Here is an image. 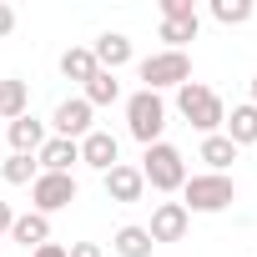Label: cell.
I'll return each instance as SVG.
<instances>
[{"label":"cell","instance_id":"15","mask_svg":"<svg viewBox=\"0 0 257 257\" xmlns=\"http://www.w3.org/2000/svg\"><path fill=\"white\" fill-rule=\"evenodd\" d=\"M11 242H21L26 252H36L41 242H51V217H41V212H21V217L11 222Z\"/></svg>","mask_w":257,"mask_h":257},{"label":"cell","instance_id":"23","mask_svg":"<svg viewBox=\"0 0 257 257\" xmlns=\"http://www.w3.org/2000/svg\"><path fill=\"white\" fill-rule=\"evenodd\" d=\"M212 21H222V26H247V21H252V0H212Z\"/></svg>","mask_w":257,"mask_h":257},{"label":"cell","instance_id":"27","mask_svg":"<svg viewBox=\"0 0 257 257\" xmlns=\"http://www.w3.org/2000/svg\"><path fill=\"white\" fill-rule=\"evenodd\" d=\"M31 257H66V247H61V242H41Z\"/></svg>","mask_w":257,"mask_h":257},{"label":"cell","instance_id":"8","mask_svg":"<svg viewBox=\"0 0 257 257\" xmlns=\"http://www.w3.org/2000/svg\"><path fill=\"white\" fill-rule=\"evenodd\" d=\"M187 227H192V212H187L182 202H157V212H152V222H147L152 242H182Z\"/></svg>","mask_w":257,"mask_h":257},{"label":"cell","instance_id":"19","mask_svg":"<svg viewBox=\"0 0 257 257\" xmlns=\"http://www.w3.org/2000/svg\"><path fill=\"white\" fill-rule=\"evenodd\" d=\"M96 71H101V66H96L91 46H71V51H61V76H66V81H81V86H86Z\"/></svg>","mask_w":257,"mask_h":257},{"label":"cell","instance_id":"28","mask_svg":"<svg viewBox=\"0 0 257 257\" xmlns=\"http://www.w3.org/2000/svg\"><path fill=\"white\" fill-rule=\"evenodd\" d=\"M11 222H16V212H11V202H0V237H11Z\"/></svg>","mask_w":257,"mask_h":257},{"label":"cell","instance_id":"25","mask_svg":"<svg viewBox=\"0 0 257 257\" xmlns=\"http://www.w3.org/2000/svg\"><path fill=\"white\" fill-rule=\"evenodd\" d=\"M66 257H106V247H101V242H71Z\"/></svg>","mask_w":257,"mask_h":257},{"label":"cell","instance_id":"29","mask_svg":"<svg viewBox=\"0 0 257 257\" xmlns=\"http://www.w3.org/2000/svg\"><path fill=\"white\" fill-rule=\"evenodd\" d=\"M252 106H257V76H252Z\"/></svg>","mask_w":257,"mask_h":257},{"label":"cell","instance_id":"21","mask_svg":"<svg viewBox=\"0 0 257 257\" xmlns=\"http://www.w3.org/2000/svg\"><path fill=\"white\" fill-rule=\"evenodd\" d=\"M0 177H6L11 187H31V182L41 177V167H36V157H21V152H11L6 162H0Z\"/></svg>","mask_w":257,"mask_h":257},{"label":"cell","instance_id":"11","mask_svg":"<svg viewBox=\"0 0 257 257\" xmlns=\"http://www.w3.org/2000/svg\"><path fill=\"white\" fill-rule=\"evenodd\" d=\"M76 162H81V142H66V137H46V147L36 152V167L41 172H66L71 177Z\"/></svg>","mask_w":257,"mask_h":257},{"label":"cell","instance_id":"26","mask_svg":"<svg viewBox=\"0 0 257 257\" xmlns=\"http://www.w3.org/2000/svg\"><path fill=\"white\" fill-rule=\"evenodd\" d=\"M11 31H16V11L0 0V36H11Z\"/></svg>","mask_w":257,"mask_h":257},{"label":"cell","instance_id":"22","mask_svg":"<svg viewBox=\"0 0 257 257\" xmlns=\"http://www.w3.org/2000/svg\"><path fill=\"white\" fill-rule=\"evenodd\" d=\"M197 31H202V16H187V21H162V41H167V51H182L187 41H197Z\"/></svg>","mask_w":257,"mask_h":257},{"label":"cell","instance_id":"10","mask_svg":"<svg viewBox=\"0 0 257 257\" xmlns=\"http://www.w3.org/2000/svg\"><path fill=\"white\" fill-rule=\"evenodd\" d=\"M81 162L86 167H96L101 177L121 162V142L111 137V132H91V137H81Z\"/></svg>","mask_w":257,"mask_h":257},{"label":"cell","instance_id":"6","mask_svg":"<svg viewBox=\"0 0 257 257\" xmlns=\"http://www.w3.org/2000/svg\"><path fill=\"white\" fill-rule=\"evenodd\" d=\"M71 202H76V177H66V172H41V177L31 182V212L51 217V212L71 207Z\"/></svg>","mask_w":257,"mask_h":257},{"label":"cell","instance_id":"13","mask_svg":"<svg viewBox=\"0 0 257 257\" xmlns=\"http://www.w3.org/2000/svg\"><path fill=\"white\" fill-rule=\"evenodd\" d=\"M91 56H96V66L101 71H121V66H132V41H126L121 31H106V36H96V46H91Z\"/></svg>","mask_w":257,"mask_h":257},{"label":"cell","instance_id":"3","mask_svg":"<svg viewBox=\"0 0 257 257\" xmlns=\"http://www.w3.org/2000/svg\"><path fill=\"white\" fill-rule=\"evenodd\" d=\"M126 132H132L142 147H157L167 132V101L157 91H132L126 96Z\"/></svg>","mask_w":257,"mask_h":257},{"label":"cell","instance_id":"24","mask_svg":"<svg viewBox=\"0 0 257 257\" xmlns=\"http://www.w3.org/2000/svg\"><path fill=\"white\" fill-rule=\"evenodd\" d=\"M197 16V0H162V21H187Z\"/></svg>","mask_w":257,"mask_h":257},{"label":"cell","instance_id":"1","mask_svg":"<svg viewBox=\"0 0 257 257\" xmlns=\"http://www.w3.org/2000/svg\"><path fill=\"white\" fill-rule=\"evenodd\" d=\"M177 111L187 116V126H197L202 137H217V132H222V121H227V106H222V96H217L212 86H202V81H187V86H177Z\"/></svg>","mask_w":257,"mask_h":257},{"label":"cell","instance_id":"16","mask_svg":"<svg viewBox=\"0 0 257 257\" xmlns=\"http://www.w3.org/2000/svg\"><path fill=\"white\" fill-rule=\"evenodd\" d=\"M152 232L147 227H137V222H126V227H116V237H111V252L116 257H152Z\"/></svg>","mask_w":257,"mask_h":257},{"label":"cell","instance_id":"17","mask_svg":"<svg viewBox=\"0 0 257 257\" xmlns=\"http://www.w3.org/2000/svg\"><path fill=\"white\" fill-rule=\"evenodd\" d=\"M81 101H86L91 111H96V106H116V101H121V81H116L111 71H96V76L81 86Z\"/></svg>","mask_w":257,"mask_h":257},{"label":"cell","instance_id":"7","mask_svg":"<svg viewBox=\"0 0 257 257\" xmlns=\"http://www.w3.org/2000/svg\"><path fill=\"white\" fill-rule=\"evenodd\" d=\"M91 106L81 101V96H66L61 106H56V116H51V126H56V137H66V142H81V137H91L96 126H91Z\"/></svg>","mask_w":257,"mask_h":257},{"label":"cell","instance_id":"18","mask_svg":"<svg viewBox=\"0 0 257 257\" xmlns=\"http://www.w3.org/2000/svg\"><path fill=\"white\" fill-rule=\"evenodd\" d=\"M31 116V86L26 81H0V121Z\"/></svg>","mask_w":257,"mask_h":257},{"label":"cell","instance_id":"4","mask_svg":"<svg viewBox=\"0 0 257 257\" xmlns=\"http://www.w3.org/2000/svg\"><path fill=\"white\" fill-rule=\"evenodd\" d=\"M137 172H142V182H147L152 192H182V182H187V162H182V152H177L172 142L147 147Z\"/></svg>","mask_w":257,"mask_h":257},{"label":"cell","instance_id":"12","mask_svg":"<svg viewBox=\"0 0 257 257\" xmlns=\"http://www.w3.org/2000/svg\"><path fill=\"white\" fill-rule=\"evenodd\" d=\"M222 137H227L237 152L257 142V106H252V101H242V106H232V111H227V121H222Z\"/></svg>","mask_w":257,"mask_h":257},{"label":"cell","instance_id":"2","mask_svg":"<svg viewBox=\"0 0 257 257\" xmlns=\"http://www.w3.org/2000/svg\"><path fill=\"white\" fill-rule=\"evenodd\" d=\"M237 202V182L232 177H217V172H197V177H187L182 182V207L187 212H227Z\"/></svg>","mask_w":257,"mask_h":257},{"label":"cell","instance_id":"9","mask_svg":"<svg viewBox=\"0 0 257 257\" xmlns=\"http://www.w3.org/2000/svg\"><path fill=\"white\" fill-rule=\"evenodd\" d=\"M101 187H106L111 202H142V192H147V182H142V172H137L132 162H116V167L101 177Z\"/></svg>","mask_w":257,"mask_h":257},{"label":"cell","instance_id":"14","mask_svg":"<svg viewBox=\"0 0 257 257\" xmlns=\"http://www.w3.org/2000/svg\"><path fill=\"white\" fill-rule=\"evenodd\" d=\"M6 137H11V152H21V157H36V152L46 147V121H36V116H21V121H11V126H6Z\"/></svg>","mask_w":257,"mask_h":257},{"label":"cell","instance_id":"20","mask_svg":"<svg viewBox=\"0 0 257 257\" xmlns=\"http://www.w3.org/2000/svg\"><path fill=\"white\" fill-rule=\"evenodd\" d=\"M202 162H207V172H217V177H227V167L237 162V147L217 132V137H202Z\"/></svg>","mask_w":257,"mask_h":257},{"label":"cell","instance_id":"5","mask_svg":"<svg viewBox=\"0 0 257 257\" xmlns=\"http://www.w3.org/2000/svg\"><path fill=\"white\" fill-rule=\"evenodd\" d=\"M137 76H142V91H167V86H187L192 81V56L187 51H152L147 61H137Z\"/></svg>","mask_w":257,"mask_h":257}]
</instances>
